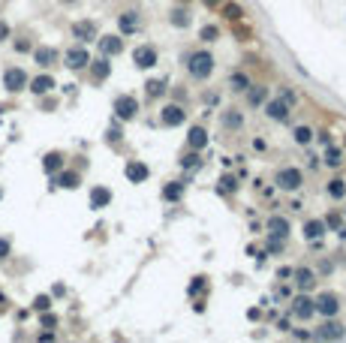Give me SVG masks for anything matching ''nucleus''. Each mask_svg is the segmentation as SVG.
<instances>
[{"label": "nucleus", "instance_id": "obj_28", "mask_svg": "<svg viewBox=\"0 0 346 343\" xmlns=\"http://www.w3.org/2000/svg\"><path fill=\"white\" fill-rule=\"evenodd\" d=\"M325 163H328V166H340V163H343V154H340L334 145H325Z\"/></svg>", "mask_w": 346, "mask_h": 343}, {"label": "nucleus", "instance_id": "obj_8", "mask_svg": "<svg viewBox=\"0 0 346 343\" xmlns=\"http://www.w3.org/2000/svg\"><path fill=\"white\" fill-rule=\"evenodd\" d=\"M292 313H295L298 319H310V316L316 313V304H313L310 298H295V301H292Z\"/></svg>", "mask_w": 346, "mask_h": 343}, {"label": "nucleus", "instance_id": "obj_22", "mask_svg": "<svg viewBox=\"0 0 346 343\" xmlns=\"http://www.w3.org/2000/svg\"><path fill=\"white\" fill-rule=\"evenodd\" d=\"M33 60L40 63V66H51V63L57 60V51H54V49H36V51H33Z\"/></svg>", "mask_w": 346, "mask_h": 343}, {"label": "nucleus", "instance_id": "obj_5", "mask_svg": "<svg viewBox=\"0 0 346 343\" xmlns=\"http://www.w3.org/2000/svg\"><path fill=\"white\" fill-rule=\"evenodd\" d=\"M133 63L139 69H150V66H157V49L153 46H139L133 51Z\"/></svg>", "mask_w": 346, "mask_h": 343}, {"label": "nucleus", "instance_id": "obj_21", "mask_svg": "<svg viewBox=\"0 0 346 343\" xmlns=\"http://www.w3.org/2000/svg\"><path fill=\"white\" fill-rule=\"evenodd\" d=\"M292 277H295V283H298L301 289H310V286L316 283V277H313L310 268H298V271H292Z\"/></svg>", "mask_w": 346, "mask_h": 343}, {"label": "nucleus", "instance_id": "obj_17", "mask_svg": "<svg viewBox=\"0 0 346 343\" xmlns=\"http://www.w3.org/2000/svg\"><path fill=\"white\" fill-rule=\"evenodd\" d=\"M268 229H271L274 238H286L289 235V220L286 217H271V220H268Z\"/></svg>", "mask_w": 346, "mask_h": 343}, {"label": "nucleus", "instance_id": "obj_25", "mask_svg": "<svg viewBox=\"0 0 346 343\" xmlns=\"http://www.w3.org/2000/svg\"><path fill=\"white\" fill-rule=\"evenodd\" d=\"M319 337H325V340H337V337H343V328L331 319V322H325V325L319 328Z\"/></svg>", "mask_w": 346, "mask_h": 343}, {"label": "nucleus", "instance_id": "obj_3", "mask_svg": "<svg viewBox=\"0 0 346 343\" xmlns=\"http://www.w3.org/2000/svg\"><path fill=\"white\" fill-rule=\"evenodd\" d=\"M114 114H118V121H133L139 114L136 97H118V99H114Z\"/></svg>", "mask_w": 346, "mask_h": 343}, {"label": "nucleus", "instance_id": "obj_12", "mask_svg": "<svg viewBox=\"0 0 346 343\" xmlns=\"http://www.w3.org/2000/svg\"><path fill=\"white\" fill-rule=\"evenodd\" d=\"M72 33H75V40H82V43L97 40V27H94V21H79V24L72 27Z\"/></svg>", "mask_w": 346, "mask_h": 343}, {"label": "nucleus", "instance_id": "obj_11", "mask_svg": "<svg viewBox=\"0 0 346 343\" xmlns=\"http://www.w3.org/2000/svg\"><path fill=\"white\" fill-rule=\"evenodd\" d=\"M108 202H111V190H105V187H94V190H91V208H94V211L105 208Z\"/></svg>", "mask_w": 346, "mask_h": 343}, {"label": "nucleus", "instance_id": "obj_38", "mask_svg": "<svg viewBox=\"0 0 346 343\" xmlns=\"http://www.w3.org/2000/svg\"><path fill=\"white\" fill-rule=\"evenodd\" d=\"M6 256H9V241L0 238V259H6Z\"/></svg>", "mask_w": 346, "mask_h": 343}, {"label": "nucleus", "instance_id": "obj_45", "mask_svg": "<svg viewBox=\"0 0 346 343\" xmlns=\"http://www.w3.org/2000/svg\"><path fill=\"white\" fill-rule=\"evenodd\" d=\"M60 3H72V0H60Z\"/></svg>", "mask_w": 346, "mask_h": 343}, {"label": "nucleus", "instance_id": "obj_9", "mask_svg": "<svg viewBox=\"0 0 346 343\" xmlns=\"http://www.w3.org/2000/svg\"><path fill=\"white\" fill-rule=\"evenodd\" d=\"M265 111H268V118H271V121H286L289 118V102L286 99H274V102L265 105Z\"/></svg>", "mask_w": 346, "mask_h": 343}, {"label": "nucleus", "instance_id": "obj_36", "mask_svg": "<svg viewBox=\"0 0 346 343\" xmlns=\"http://www.w3.org/2000/svg\"><path fill=\"white\" fill-rule=\"evenodd\" d=\"M226 127H241V114H226Z\"/></svg>", "mask_w": 346, "mask_h": 343}, {"label": "nucleus", "instance_id": "obj_15", "mask_svg": "<svg viewBox=\"0 0 346 343\" xmlns=\"http://www.w3.org/2000/svg\"><path fill=\"white\" fill-rule=\"evenodd\" d=\"M124 49V43H121V36H102L99 40V51L108 57V54H118Z\"/></svg>", "mask_w": 346, "mask_h": 343}, {"label": "nucleus", "instance_id": "obj_19", "mask_svg": "<svg viewBox=\"0 0 346 343\" xmlns=\"http://www.w3.org/2000/svg\"><path fill=\"white\" fill-rule=\"evenodd\" d=\"M54 184L57 187H66V190H75L82 184V178H79V172H60L57 178H54Z\"/></svg>", "mask_w": 346, "mask_h": 343}, {"label": "nucleus", "instance_id": "obj_16", "mask_svg": "<svg viewBox=\"0 0 346 343\" xmlns=\"http://www.w3.org/2000/svg\"><path fill=\"white\" fill-rule=\"evenodd\" d=\"M187 142H190V147H193V150H202V147L208 145L205 127H193V130H190V136H187Z\"/></svg>", "mask_w": 346, "mask_h": 343}, {"label": "nucleus", "instance_id": "obj_39", "mask_svg": "<svg viewBox=\"0 0 346 343\" xmlns=\"http://www.w3.org/2000/svg\"><path fill=\"white\" fill-rule=\"evenodd\" d=\"M181 163H184V166H190V169H193V166H199V157H196V154H190V157H187V160H181Z\"/></svg>", "mask_w": 346, "mask_h": 343}, {"label": "nucleus", "instance_id": "obj_44", "mask_svg": "<svg viewBox=\"0 0 346 343\" xmlns=\"http://www.w3.org/2000/svg\"><path fill=\"white\" fill-rule=\"evenodd\" d=\"M337 223H340V217H328L325 220V226H331V229H337Z\"/></svg>", "mask_w": 346, "mask_h": 343}, {"label": "nucleus", "instance_id": "obj_35", "mask_svg": "<svg viewBox=\"0 0 346 343\" xmlns=\"http://www.w3.org/2000/svg\"><path fill=\"white\" fill-rule=\"evenodd\" d=\"M163 91H166V88H163V82H157V79H150V82H148V94H150V97H157V94H163Z\"/></svg>", "mask_w": 346, "mask_h": 343}, {"label": "nucleus", "instance_id": "obj_43", "mask_svg": "<svg viewBox=\"0 0 346 343\" xmlns=\"http://www.w3.org/2000/svg\"><path fill=\"white\" fill-rule=\"evenodd\" d=\"M108 142H121V130H111L108 133Z\"/></svg>", "mask_w": 346, "mask_h": 343}, {"label": "nucleus", "instance_id": "obj_2", "mask_svg": "<svg viewBox=\"0 0 346 343\" xmlns=\"http://www.w3.org/2000/svg\"><path fill=\"white\" fill-rule=\"evenodd\" d=\"M3 88H6L9 94L24 91V88H27V72H24V69H18V66H9V69L3 72Z\"/></svg>", "mask_w": 346, "mask_h": 343}, {"label": "nucleus", "instance_id": "obj_41", "mask_svg": "<svg viewBox=\"0 0 346 343\" xmlns=\"http://www.w3.org/2000/svg\"><path fill=\"white\" fill-rule=\"evenodd\" d=\"M268 250H271V253H280V250H283V241H277V238H274L271 244H268Z\"/></svg>", "mask_w": 346, "mask_h": 343}, {"label": "nucleus", "instance_id": "obj_37", "mask_svg": "<svg viewBox=\"0 0 346 343\" xmlns=\"http://www.w3.org/2000/svg\"><path fill=\"white\" fill-rule=\"evenodd\" d=\"M202 286H205V280H202V277H196L193 283H190V295H196V292H199Z\"/></svg>", "mask_w": 346, "mask_h": 343}, {"label": "nucleus", "instance_id": "obj_4", "mask_svg": "<svg viewBox=\"0 0 346 343\" xmlns=\"http://www.w3.org/2000/svg\"><path fill=\"white\" fill-rule=\"evenodd\" d=\"M277 184H280V190L295 193V190L304 184V175H301L298 169H280V172H277Z\"/></svg>", "mask_w": 346, "mask_h": 343}, {"label": "nucleus", "instance_id": "obj_34", "mask_svg": "<svg viewBox=\"0 0 346 343\" xmlns=\"http://www.w3.org/2000/svg\"><path fill=\"white\" fill-rule=\"evenodd\" d=\"M250 105H262L265 102V88H256V91H250Z\"/></svg>", "mask_w": 346, "mask_h": 343}, {"label": "nucleus", "instance_id": "obj_42", "mask_svg": "<svg viewBox=\"0 0 346 343\" xmlns=\"http://www.w3.org/2000/svg\"><path fill=\"white\" fill-rule=\"evenodd\" d=\"M43 325H46V328H54V325H57V319H54V316H49V313H46V316H43Z\"/></svg>", "mask_w": 346, "mask_h": 343}, {"label": "nucleus", "instance_id": "obj_13", "mask_svg": "<svg viewBox=\"0 0 346 343\" xmlns=\"http://www.w3.org/2000/svg\"><path fill=\"white\" fill-rule=\"evenodd\" d=\"M51 88H54V79H51V75H36V79H30V91H33L36 97L49 94Z\"/></svg>", "mask_w": 346, "mask_h": 343}, {"label": "nucleus", "instance_id": "obj_23", "mask_svg": "<svg viewBox=\"0 0 346 343\" xmlns=\"http://www.w3.org/2000/svg\"><path fill=\"white\" fill-rule=\"evenodd\" d=\"M43 169L51 175V172H60L63 169V157L57 154V150H51V154H46V160H43Z\"/></svg>", "mask_w": 346, "mask_h": 343}, {"label": "nucleus", "instance_id": "obj_26", "mask_svg": "<svg viewBox=\"0 0 346 343\" xmlns=\"http://www.w3.org/2000/svg\"><path fill=\"white\" fill-rule=\"evenodd\" d=\"M325 190H328V196H331V199H343V196H346V181L334 178V181H328V187H325Z\"/></svg>", "mask_w": 346, "mask_h": 343}, {"label": "nucleus", "instance_id": "obj_20", "mask_svg": "<svg viewBox=\"0 0 346 343\" xmlns=\"http://www.w3.org/2000/svg\"><path fill=\"white\" fill-rule=\"evenodd\" d=\"M88 66H91V72H94V79H97V82H102L105 75L111 72V63H108L105 57H99V60H91Z\"/></svg>", "mask_w": 346, "mask_h": 343}, {"label": "nucleus", "instance_id": "obj_30", "mask_svg": "<svg viewBox=\"0 0 346 343\" xmlns=\"http://www.w3.org/2000/svg\"><path fill=\"white\" fill-rule=\"evenodd\" d=\"M232 88H235V91H247V88H250V79H247L244 72H235V75H232Z\"/></svg>", "mask_w": 346, "mask_h": 343}, {"label": "nucleus", "instance_id": "obj_6", "mask_svg": "<svg viewBox=\"0 0 346 343\" xmlns=\"http://www.w3.org/2000/svg\"><path fill=\"white\" fill-rule=\"evenodd\" d=\"M63 60H66L69 69H85V66L91 63V54H88V49H69Z\"/></svg>", "mask_w": 346, "mask_h": 343}, {"label": "nucleus", "instance_id": "obj_24", "mask_svg": "<svg viewBox=\"0 0 346 343\" xmlns=\"http://www.w3.org/2000/svg\"><path fill=\"white\" fill-rule=\"evenodd\" d=\"M139 27V15L130 9V12H121V33H133Z\"/></svg>", "mask_w": 346, "mask_h": 343}, {"label": "nucleus", "instance_id": "obj_10", "mask_svg": "<svg viewBox=\"0 0 346 343\" xmlns=\"http://www.w3.org/2000/svg\"><path fill=\"white\" fill-rule=\"evenodd\" d=\"M160 118H163L166 127H178V124H184V108L181 105H166Z\"/></svg>", "mask_w": 346, "mask_h": 343}, {"label": "nucleus", "instance_id": "obj_31", "mask_svg": "<svg viewBox=\"0 0 346 343\" xmlns=\"http://www.w3.org/2000/svg\"><path fill=\"white\" fill-rule=\"evenodd\" d=\"M172 24H175V27H187V24H190V15H187L184 9H175V12H172Z\"/></svg>", "mask_w": 346, "mask_h": 343}, {"label": "nucleus", "instance_id": "obj_18", "mask_svg": "<svg viewBox=\"0 0 346 343\" xmlns=\"http://www.w3.org/2000/svg\"><path fill=\"white\" fill-rule=\"evenodd\" d=\"M148 175H150V172H148V166H145V163H130V166H127V178H130L133 184L148 181Z\"/></svg>", "mask_w": 346, "mask_h": 343}, {"label": "nucleus", "instance_id": "obj_40", "mask_svg": "<svg viewBox=\"0 0 346 343\" xmlns=\"http://www.w3.org/2000/svg\"><path fill=\"white\" fill-rule=\"evenodd\" d=\"M214 36H217V27H205L202 30V40H214Z\"/></svg>", "mask_w": 346, "mask_h": 343}, {"label": "nucleus", "instance_id": "obj_29", "mask_svg": "<svg viewBox=\"0 0 346 343\" xmlns=\"http://www.w3.org/2000/svg\"><path fill=\"white\" fill-rule=\"evenodd\" d=\"M292 136H295V142H298V145H307V142L313 139V130H310V127H295V133H292Z\"/></svg>", "mask_w": 346, "mask_h": 343}, {"label": "nucleus", "instance_id": "obj_1", "mask_svg": "<svg viewBox=\"0 0 346 343\" xmlns=\"http://www.w3.org/2000/svg\"><path fill=\"white\" fill-rule=\"evenodd\" d=\"M187 69L193 79H208V75L214 72V57L208 51H193L187 57Z\"/></svg>", "mask_w": 346, "mask_h": 343}, {"label": "nucleus", "instance_id": "obj_27", "mask_svg": "<svg viewBox=\"0 0 346 343\" xmlns=\"http://www.w3.org/2000/svg\"><path fill=\"white\" fill-rule=\"evenodd\" d=\"M181 196H184V184H169V187H163V199L175 202V199H181Z\"/></svg>", "mask_w": 346, "mask_h": 343}, {"label": "nucleus", "instance_id": "obj_33", "mask_svg": "<svg viewBox=\"0 0 346 343\" xmlns=\"http://www.w3.org/2000/svg\"><path fill=\"white\" fill-rule=\"evenodd\" d=\"M49 307H51V298H49V295H40V298L33 301V310H40V313H46Z\"/></svg>", "mask_w": 346, "mask_h": 343}, {"label": "nucleus", "instance_id": "obj_7", "mask_svg": "<svg viewBox=\"0 0 346 343\" xmlns=\"http://www.w3.org/2000/svg\"><path fill=\"white\" fill-rule=\"evenodd\" d=\"M316 304V313H322V316H334L337 313V295H331V292H325V295H319V301H313Z\"/></svg>", "mask_w": 346, "mask_h": 343}, {"label": "nucleus", "instance_id": "obj_14", "mask_svg": "<svg viewBox=\"0 0 346 343\" xmlns=\"http://www.w3.org/2000/svg\"><path fill=\"white\" fill-rule=\"evenodd\" d=\"M325 229H328V226H325L322 220H307V223H304V238L316 241V238H322V235H325Z\"/></svg>", "mask_w": 346, "mask_h": 343}, {"label": "nucleus", "instance_id": "obj_32", "mask_svg": "<svg viewBox=\"0 0 346 343\" xmlns=\"http://www.w3.org/2000/svg\"><path fill=\"white\" fill-rule=\"evenodd\" d=\"M223 15H226L229 21H238V18H241V6H238V3H229V6L223 9Z\"/></svg>", "mask_w": 346, "mask_h": 343}]
</instances>
